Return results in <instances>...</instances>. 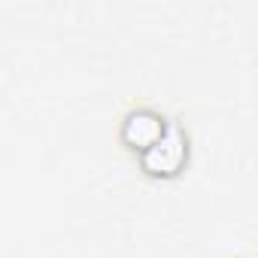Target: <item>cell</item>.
I'll return each instance as SVG.
<instances>
[{"instance_id": "obj_1", "label": "cell", "mask_w": 258, "mask_h": 258, "mask_svg": "<svg viewBox=\"0 0 258 258\" xmlns=\"http://www.w3.org/2000/svg\"><path fill=\"white\" fill-rule=\"evenodd\" d=\"M140 170L149 179H173L188 164V137L179 124H167L161 140H155L146 152L137 155Z\"/></svg>"}, {"instance_id": "obj_2", "label": "cell", "mask_w": 258, "mask_h": 258, "mask_svg": "<svg viewBox=\"0 0 258 258\" xmlns=\"http://www.w3.org/2000/svg\"><path fill=\"white\" fill-rule=\"evenodd\" d=\"M167 124H170V121H167L161 112H155V109H149V106H137V109H131V112L121 118L118 140H121V146H124L127 152L140 155V152H146L155 140H161V134L167 131Z\"/></svg>"}]
</instances>
